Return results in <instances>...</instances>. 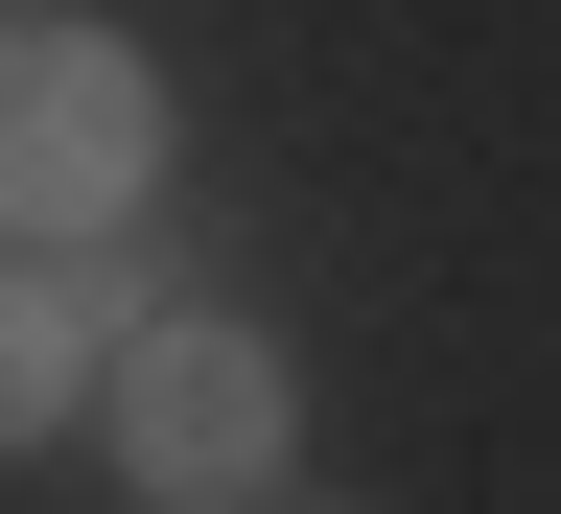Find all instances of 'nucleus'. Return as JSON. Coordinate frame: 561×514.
<instances>
[{"label": "nucleus", "mask_w": 561, "mask_h": 514, "mask_svg": "<svg viewBox=\"0 0 561 514\" xmlns=\"http://www.w3.org/2000/svg\"><path fill=\"white\" fill-rule=\"evenodd\" d=\"M140 164H164L140 47L117 24H0V235H117Z\"/></svg>", "instance_id": "obj_1"}, {"label": "nucleus", "mask_w": 561, "mask_h": 514, "mask_svg": "<svg viewBox=\"0 0 561 514\" xmlns=\"http://www.w3.org/2000/svg\"><path fill=\"white\" fill-rule=\"evenodd\" d=\"M117 468H140V491H187V514H210V491H257V468H280V351L164 305V328L117 351Z\"/></svg>", "instance_id": "obj_2"}, {"label": "nucleus", "mask_w": 561, "mask_h": 514, "mask_svg": "<svg viewBox=\"0 0 561 514\" xmlns=\"http://www.w3.org/2000/svg\"><path fill=\"white\" fill-rule=\"evenodd\" d=\"M70 375H94V328H70V281H0V445H47Z\"/></svg>", "instance_id": "obj_3"}]
</instances>
